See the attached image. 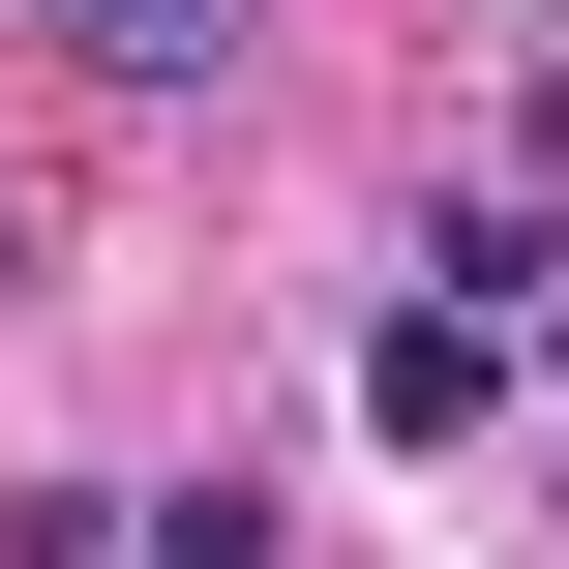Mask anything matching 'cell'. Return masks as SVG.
Returning a JSON list of instances; mask_svg holds the SVG:
<instances>
[{
	"label": "cell",
	"instance_id": "cell-3",
	"mask_svg": "<svg viewBox=\"0 0 569 569\" xmlns=\"http://www.w3.org/2000/svg\"><path fill=\"white\" fill-rule=\"evenodd\" d=\"M120 569H270V510H240V480H180V510H120Z\"/></svg>",
	"mask_w": 569,
	"mask_h": 569
},
{
	"label": "cell",
	"instance_id": "cell-1",
	"mask_svg": "<svg viewBox=\"0 0 569 569\" xmlns=\"http://www.w3.org/2000/svg\"><path fill=\"white\" fill-rule=\"evenodd\" d=\"M360 420H390V450H480V420H510V330H480V300H390V330H360Z\"/></svg>",
	"mask_w": 569,
	"mask_h": 569
},
{
	"label": "cell",
	"instance_id": "cell-2",
	"mask_svg": "<svg viewBox=\"0 0 569 569\" xmlns=\"http://www.w3.org/2000/svg\"><path fill=\"white\" fill-rule=\"evenodd\" d=\"M30 30H60V60H120V90H240V30H270V0H30Z\"/></svg>",
	"mask_w": 569,
	"mask_h": 569
}]
</instances>
